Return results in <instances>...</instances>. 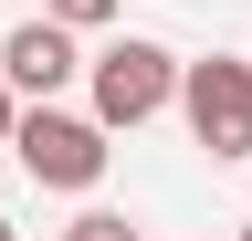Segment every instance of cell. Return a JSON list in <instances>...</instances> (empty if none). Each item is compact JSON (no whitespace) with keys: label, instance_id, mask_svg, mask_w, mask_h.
Masks as SVG:
<instances>
[{"label":"cell","instance_id":"3957f363","mask_svg":"<svg viewBox=\"0 0 252 241\" xmlns=\"http://www.w3.org/2000/svg\"><path fill=\"white\" fill-rule=\"evenodd\" d=\"M11 147H21V168L42 178V189H94V178H105V126H94V115H63V105H32L21 126H11Z\"/></svg>","mask_w":252,"mask_h":241},{"label":"cell","instance_id":"6da1fadb","mask_svg":"<svg viewBox=\"0 0 252 241\" xmlns=\"http://www.w3.org/2000/svg\"><path fill=\"white\" fill-rule=\"evenodd\" d=\"M84 74H94V126H147V115L179 95V53L147 42V32H126L116 53H94Z\"/></svg>","mask_w":252,"mask_h":241},{"label":"cell","instance_id":"277c9868","mask_svg":"<svg viewBox=\"0 0 252 241\" xmlns=\"http://www.w3.org/2000/svg\"><path fill=\"white\" fill-rule=\"evenodd\" d=\"M0 74H11V95H42V105H53L63 84L84 74V53H74V21H53V11H42V21H21V32L0 42Z\"/></svg>","mask_w":252,"mask_h":241},{"label":"cell","instance_id":"8992f818","mask_svg":"<svg viewBox=\"0 0 252 241\" xmlns=\"http://www.w3.org/2000/svg\"><path fill=\"white\" fill-rule=\"evenodd\" d=\"M42 11H53V21H74V32H105V21H116V0H42Z\"/></svg>","mask_w":252,"mask_h":241},{"label":"cell","instance_id":"9c48e42d","mask_svg":"<svg viewBox=\"0 0 252 241\" xmlns=\"http://www.w3.org/2000/svg\"><path fill=\"white\" fill-rule=\"evenodd\" d=\"M242 241H252V231H242Z\"/></svg>","mask_w":252,"mask_h":241},{"label":"cell","instance_id":"5b68a950","mask_svg":"<svg viewBox=\"0 0 252 241\" xmlns=\"http://www.w3.org/2000/svg\"><path fill=\"white\" fill-rule=\"evenodd\" d=\"M63 241H137V220H126V210H84Z\"/></svg>","mask_w":252,"mask_h":241},{"label":"cell","instance_id":"52a82bcc","mask_svg":"<svg viewBox=\"0 0 252 241\" xmlns=\"http://www.w3.org/2000/svg\"><path fill=\"white\" fill-rule=\"evenodd\" d=\"M11 126H21V105H11V74H0V147H11Z\"/></svg>","mask_w":252,"mask_h":241},{"label":"cell","instance_id":"7a4b0ae2","mask_svg":"<svg viewBox=\"0 0 252 241\" xmlns=\"http://www.w3.org/2000/svg\"><path fill=\"white\" fill-rule=\"evenodd\" d=\"M179 105H189V136H200L220 168L252 158V63H231V53L179 63Z\"/></svg>","mask_w":252,"mask_h":241},{"label":"cell","instance_id":"ba28073f","mask_svg":"<svg viewBox=\"0 0 252 241\" xmlns=\"http://www.w3.org/2000/svg\"><path fill=\"white\" fill-rule=\"evenodd\" d=\"M0 241H11V231H0Z\"/></svg>","mask_w":252,"mask_h":241}]
</instances>
